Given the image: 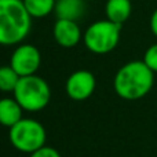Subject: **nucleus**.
<instances>
[{
  "label": "nucleus",
  "instance_id": "1",
  "mask_svg": "<svg viewBox=\"0 0 157 157\" xmlns=\"http://www.w3.org/2000/svg\"><path fill=\"white\" fill-rule=\"evenodd\" d=\"M155 72L144 61H130L116 72L113 90L125 101H136L146 97L155 86Z\"/></svg>",
  "mask_w": 157,
  "mask_h": 157
},
{
  "label": "nucleus",
  "instance_id": "2",
  "mask_svg": "<svg viewBox=\"0 0 157 157\" xmlns=\"http://www.w3.org/2000/svg\"><path fill=\"white\" fill-rule=\"evenodd\" d=\"M32 17L22 0H0V46H18L28 37Z\"/></svg>",
  "mask_w": 157,
  "mask_h": 157
},
{
  "label": "nucleus",
  "instance_id": "3",
  "mask_svg": "<svg viewBox=\"0 0 157 157\" xmlns=\"http://www.w3.org/2000/svg\"><path fill=\"white\" fill-rule=\"evenodd\" d=\"M13 97L25 112L36 113L47 108L51 101V88L43 77L37 75L19 77Z\"/></svg>",
  "mask_w": 157,
  "mask_h": 157
},
{
  "label": "nucleus",
  "instance_id": "4",
  "mask_svg": "<svg viewBox=\"0 0 157 157\" xmlns=\"http://www.w3.org/2000/svg\"><path fill=\"white\" fill-rule=\"evenodd\" d=\"M8 139L15 150L30 155L46 146L47 132L40 121L24 117L11 128H8Z\"/></svg>",
  "mask_w": 157,
  "mask_h": 157
},
{
  "label": "nucleus",
  "instance_id": "5",
  "mask_svg": "<svg viewBox=\"0 0 157 157\" xmlns=\"http://www.w3.org/2000/svg\"><path fill=\"white\" fill-rule=\"evenodd\" d=\"M121 25L109 19H102L91 24L83 36V41L92 54L103 55L113 51L120 41Z\"/></svg>",
  "mask_w": 157,
  "mask_h": 157
},
{
  "label": "nucleus",
  "instance_id": "6",
  "mask_svg": "<svg viewBox=\"0 0 157 157\" xmlns=\"http://www.w3.org/2000/svg\"><path fill=\"white\" fill-rule=\"evenodd\" d=\"M41 65V54L33 44H18L10 58V66L19 77L36 75Z\"/></svg>",
  "mask_w": 157,
  "mask_h": 157
},
{
  "label": "nucleus",
  "instance_id": "7",
  "mask_svg": "<svg viewBox=\"0 0 157 157\" xmlns=\"http://www.w3.org/2000/svg\"><path fill=\"white\" fill-rule=\"evenodd\" d=\"M97 88V78L90 71H76L68 77L65 84L66 94L73 101H86L94 94Z\"/></svg>",
  "mask_w": 157,
  "mask_h": 157
},
{
  "label": "nucleus",
  "instance_id": "8",
  "mask_svg": "<svg viewBox=\"0 0 157 157\" xmlns=\"http://www.w3.org/2000/svg\"><path fill=\"white\" fill-rule=\"evenodd\" d=\"M52 35L57 44L63 48L76 47L83 39L80 26L76 21H71V19H57L52 28Z\"/></svg>",
  "mask_w": 157,
  "mask_h": 157
},
{
  "label": "nucleus",
  "instance_id": "9",
  "mask_svg": "<svg viewBox=\"0 0 157 157\" xmlns=\"http://www.w3.org/2000/svg\"><path fill=\"white\" fill-rule=\"evenodd\" d=\"M24 109L21 108L15 98H2L0 99V125L11 128L14 124L24 119Z\"/></svg>",
  "mask_w": 157,
  "mask_h": 157
},
{
  "label": "nucleus",
  "instance_id": "10",
  "mask_svg": "<svg viewBox=\"0 0 157 157\" xmlns=\"http://www.w3.org/2000/svg\"><path fill=\"white\" fill-rule=\"evenodd\" d=\"M105 13L109 21L117 25H123L132 13L131 0H108L105 6Z\"/></svg>",
  "mask_w": 157,
  "mask_h": 157
},
{
  "label": "nucleus",
  "instance_id": "11",
  "mask_svg": "<svg viewBox=\"0 0 157 157\" xmlns=\"http://www.w3.org/2000/svg\"><path fill=\"white\" fill-rule=\"evenodd\" d=\"M54 11L58 19L77 21L84 11V3L83 0H57Z\"/></svg>",
  "mask_w": 157,
  "mask_h": 157
},
{
  "label": "nucleus",
  "instance_id": "12",
  "mask_svg": "<svg viewBox=\"0 0 157 157\" xmlns=\"http://www.w3.org/2000/svg\"><path fill=\"white\" fill-rule=\"evenodd\" d=\"M32 18H44L55 10L57 0H22Z\"/></svg>",
  "mask_w": 157,
  "mask_h": 157
},
{
  "label": "nucleus",
  "instance_id": "13",
  "mask_svg": "<svg viewBox=\"0 0 157 157\" xmlns=\"http://www.w3.org/2000/svg\"><path fill=\"white\" fill-rule=\"evenodd\" d=\"M19 81V75L10 65L0 66V91L14 92Z\"/></svg>",
  "mask_w": 157,
  "mask_h": 157
},
{
  "label": "nucleus",
  "instance_id": "14",
  "mask_svg": "<svg viewBox=\"0 0 157 157\" xmlns=\"http://www.w3.org/2000/svg\"><path fill=\"white\" fill-rule=\"evenodd\" d=\"M142 61L157 75V43L147 47L144 54V59Z\"/></svg>",
  "mask_w": 157,
  "mask_h": 157
},
{
  "label": "nucleus",
  "instance_id": "15",
  "mask_svg": "<svg viewBox=\"0 0 157 157\" xmlns=\"http://www.w3.org/2000/svg\"><path fill=\"white\" fill-rule=\"evenodd\" d=\"M29 157H62L61 156V153L58 152L55 147L52 146H43L40 147L39 150H36V152L30 153Z\"/></svg>",
  "mask_w": 157,
  "mask_h": 157
},
{
  "label": "nucleus",
  "instance_id": "16",
  "mask_svg": "<svg viewBox=\"0 0 157 157\" xmlns=\"http://www.w3.org/2000/svg\"><path fill=\"white\" fill-rule=\"evenodd\" d=\"M149 26H150V30H152L153 36H156V37H157V8L153 11L152 15H150Z\"/></svg>",
  "mask_w": 157,
  "mask_h": 157
}]
</instances>
